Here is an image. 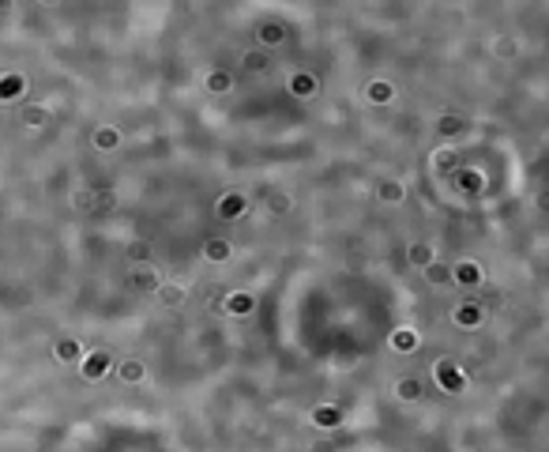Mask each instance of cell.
I'll list each match as a JSON object with an SVG mask.
<instances>
[{
  "instance_id": "1",
  "label": "cell",
  "mask_w": 549,
  "mask_h": 452,
  "mask_svg": "<svg viewBox=\"0 0 549 452\" xmlns=\"http://www.w3.org/2000/svg\"><path fill=\"white\" fill-rule=\"evenodd\" d=\"M433 377H436V384H440L444 392H452V396H459L463 389H467V373L459 370V362H455V358H436Z\"/></svg>"
},
{
  "instance_id": "2",
  "label": "cell",
  "mask_w": 549,
  "mask_h": 452,
  "mask_svg": "<svg viewBox=\"0 0 549 452\" xmlns=\"http://www.w3.org/2000/svg\"><path fill=\"white\" fill-rule=\"evenodd\" d=\"M113 373V358L106 354V350H87V354L79 358V377L83 381H102V377Z\"/></svg>"
},
{
  "instance_id": "3",
  "label": "cell",
  "mask_w": 549,
  "mask_h": 452,
  "mask_svg": "<svg viewBox=\"0 0 549 452\" xmlns=\"http://www.w3.org/2000/svg\"><path fill=\"white\" fill-rule=\"evenodd\" d=\"M245 211H248V200L241 196V192H226V196L215 204V215L222 223H237V219H245Z\"/></svg>"
},
{
  "instance_id": "4",
  "label": "cell",
  "mask_w": 549,
  "mask_h": 452,
  "mask_svg": "<svg viewBox=\"0 0 549 452\" xmlns=\"http://www.w3.org/2000/svg\"><path fill=\"white\" fill-rule=\"evenodd\" d=\"M222 313H230V317H248V313L256 309V298L248 290H230V294H222Z\"/></svg>"
},
{
  "instance_id": "5",
  "label": "cell",
  "mask_w": 549,
  "mask_h": 452,
  "mask_svg": "<svg viewBox=\"0 0 549 452\" xmlns=\"http://www.w3.org/2000/svg\"><path fill=\"white\" fill-rule=\"evenodd\" d=\"M482 279H486V267L478 260H459L452 267V283H459V287H482Z\"/></svg>"
},
{
  "instance_id": "6",
  "label": "cell",
  "mask_w": 549,
  "mask_h": 452,
  "mask_svg": "<svg viewBox=\"0 0 549 452\" xmlns=\"http://www.w3.org/2000/svg\"><path fill=\"white\" fill-rule=\"evenodd\" d=\"M482 320H486V309H482L478 302H459V306L452 309V325L455 328H478Z\"/></svg>"
},
{
  "instance_id": "7",
  "label": "cell",
  "mask_w": 549,
  "mask_h": 452,
  "mask_svg": "<svg viewBox=\"0 0 549 452\" xmlns=\"http://www.w3.org/2000/svg\"><path fill=\"white\" fill-rule=\"evenodd\" d=\"M452 181H455V189H459L463 196H478V192L486 189V173L482 170H455Z\"/></svg>"
},
{
  "instance_id": "8",
  "label": "cell",
  "mask_w": 549,
  "mask_h": 452,
  "mask_svg": "<svg viewBox=\"0 0 549 452\" xmlns=\"http://www.w3.org/2000/svg\"><path fill=\"white\" fill-rule=\"evenodd\" d=\"M23 91H26V79L19 72H4L0 76V102H15V98H23Z\"/></svg>"
},
{
  "instance_id": "9",
  "label": "cell",
  "mask_w": 549,
  "mask_h": 452,
  "mask_svg": "<svg viewBox=\"0 0 549 452\" xmlns=\"http://www.w3.org/2000/svg\"><path fill=\"white\" fill-rule=\"evenodd\" d=\"M154 294H158V302H162L166 309H181V306H184V298H189V290L177 287V283H158Z\"/></svg>"
},
{
  "instance_id": "10",
  "label": "cell",
  "mask_w": 549,
  "mask_h": 452,
  "mask_svg": "<svg viewBox=\"0 0 549 452\" xmlns=\"http://www.w3.org/2000/svg\"><path fill=\"white\" fill-rule=\"evenodd\" d=\"M113 370H117V377L125 384H139L147 377V366L139 362V358H125V362H113Z\"/></svg>"
},
{
  "instance_id": "11",
  "label": "cell",
  "mask_w": 549,
  "mask_h": 452,
  "mask_svg": "<svg viewBox=\"0 0 549 452\" xmlns=\"http://www.w3.org/2000/svg\"><path fill=\"white\" fill-rule=\"evenodd\" d=\"M312 426H320V430H335V426H342V411L335 407V403H320V407L312 411Z\"/></svg>"
},
{
  "instance_id": "12",
  "label": "cell",
  "mask_w": 549,
  "mask_h": 452,
  "mask_svg": "<svg viewBox=\"0 0 549 452\" xmlns=\"http://www.w3.org/2000/svg\"><path fill=\"white\" fill-rule=\"evenodd\" d=\"M365 98H369L373 106H388V102H395V87H392L388 79H373V83L365 87Z\"/></svg>"
},
{
  "instance_id": "13",
  "label": "cell",
  "mask_w": 549,
  "mask_h": 452,
  "mask_svg": "<svg viewBox=\"0 0 549 452\" xmlns=\"http://www.w3.org/2000/svg\"><path fill=\"white\" fill-rule=\"evenodd\" d=\"M158 283H162V279H158V272L151 267V260H147V264H136V272H132V287H136V290H151V294H154Z\"/></svg>"
},
{
  "instance_id": "14",
  "label": "cell",
  "mask_w": 549,
  "mask_h": 452,
  "mask_svg": "<svg viewBox=\"0 0 549 452\" xmlns=\"http://www.w3.org/2000/svg\"><path fill=\"white\" fill-rule=\"evenodd\" d=\"M203 87H207V95H230V91H234V76H230V72H222V68H215V72H207Z\"/></svg>"
},
{
  "instance_id": "15",
  "label": "cell",
  "mask_w": 549,
  "mask_h": 452,
  "mask_svg": "<svg viewBox=\"0 0 549 452\" xmlns=\"http://www.w3.org/2000/svg\"><path fill=\"white\" fill-rule=\"evenodd\" d=\"M203 256H207L211 264H226L230 256H234V245H230L226 237H211V242L203 245Z\"/></svg>"
},
{
  "instance_id": "16",
  "label": "cell",
  "mask_w": 549,
  "mask_h": 452,
  "mask_svg": "<svg viewBox=\"0 0 549 452\" xmlns=\"http://www.w3.org/2000/svg\"><path fill=\"white\" fill-rule=\"evenodd\" d=\"M117 147H120V128L113 125L95 128V151H117Z\"/></svg>"
},
{
  "instance_id": "17",
  "label": "cell",
  "mask_w": 549,
  "mask_h": 452,
  "mask_svg": "<svg viewBox=\"0 0 549 452\" xmlns=\"http://www.w3.org/2000/svg\"><path fill=\"white\" fill-rule=\"evenodd\" d=\"M422 272H425V279H429V287H448V283H452V267H448V264H440L436 256L422 267Z\"/></svg>"
},
{
  "instance_id": "18",
  "label": "cell",
  "mask_w": 549,
  "mask_h": 452,
  "mask_svg": "<svg viewBox=\"0 0 549 452\" xmlns=\"http://www.w3.org/2000/svg\"><path fill=\"white\" fill-rule=\"evenodd\" d=\"M376 196L384 200V204H403V200H406V185H403V181H380Z\"/></svg>"
},
{
  "instance_id": "19",
  "label": "cell",
  "mask_w": 549,
  "mask_h": 452,
  "mask_svg": "<svg viewBox=\"0 0 549 452\" xmlns=\"http://www.w3.org/2000/svg\"><path fill=\"white\" fill-rule=\"evenodd\" d=\"M290 95L294 98H312L316 95V76H309V72H297V76H290Z\"/></svg>"
},
{
  "instance_id": "20",
  "label": "cell",
  "mask_w": 549,
  "mask_h": 452,
  "mask_svg": "<svg viewBox=\"0 0 549 452\" xmlns=\"http://www.w3.org/2000/svg\"><path fill=\"white\" fill-rule=\"evenodd\" d=\"M392 350H399V354H411V350H417V332L414 328H395L392 332Z\"/></svg>"
},
{
  "instance_id": "21",
  "label": "cell",
  "mask_w": 549,
  "mask_h": 452,
  "mask_svg": "<svg viewBox=\"0 0 549 452\" xmlns=\"http://www.w3.org/2000/svg\"><path fill=\"white\" fill-rule=\"evenodd\" d=\"M433 170H436V173H455V170H459V151H452V147H440V151L433 155Z\"/></svg>"
},
{
  "instance_id": "22",
  "label": "cell",
  "mask_w": 549,
  "mask_h": 452,
  "mask_svg": "<svg viewBox=\"0 0 549 452\" xmlns=\"http://www.w3.org/2000/svg\"><path fill=\"white\" fill-rule=\"evenodd\" d=\"M241 64H245V72H253V76H267V68H271L264 49H248L245 57H241Z\"/></svg>"
},
{
  "instance_id": "23",
  "label": "cell",
  "mask_w": 549,
  "mask_h": 452,
  "mask_svg": "<svg viewBox=\"0 0 549 452\" xmlns=\"http://www.w3.org/2000/svg\"><path fill=\"white\" fill-rule=\"evenodd\" d=\"M256 38H260V45H283L286 42V26L283 23H260Z\"/></svg>"
},
{
  "instance_id": "24",
  "label": "cell",
  "mask_w": 549,
  "mask_h": 452,
  "mask_svg": "<svg viewBox=\"0 0 549 452\" xmlns=\"http://www.w3.org/2000/svg\"><path fill=\"white\" fill-rule=\"evenodd\" d=\"M53 358H57V362H79V358H83L79 339H61V343L53 347Z\"/></svg>"
},
{
  "instance_id": "25",
  "label": "cell",
  "mask_w": 549,
  "mask_h": 452,
  "mask_svg": "<svg viewBox=\"0 0 549 452\" xmlns=\"http://www.w3.org/2000/svg\"><path fill=\"white\" fill-rule=\"evenodd\" d=\"M395 396H399V400H406V403H414V400H422V396H425V389H422V381H417V377H403V381L395 384Z\"/></svg>"
},
{
  "instance_id": "26",
  "label": "cell",
  "mask_w": 549,
  "mask_h": 452,
  "mask_svg": "<svg viewBox=\"0 0 549 452\" xmlns=\"http://www.w3.org/2000/svg\"><path fill=\"white\" fill-rule=\"evenodd\" d=\"M433 256H436V253H433V245H429V242H414L411 249H406V260H411V264L417 267V272H422V267L429 264Z\"/></svg>"
},
{
  "instance_id": "27",
  "label": "cell",
  "mask_w": 549,
  "mask_h": 452,
  "mask_svg": "<svg viewBox=\"0 0 549 452\" xmlns=\"http://www.w3.org/2000/svg\"><path fill=\"white\" fill-rule=\"evenodd\" d=\"M463 128H467V121H463V117H455V114H444L440 121H436V132H440L444 140H448V136H459Z\"/></svg>"
},
{
  "instance_id": "28",
  "label": "cell",
  "mask_w": 549,
  "mask_h": 452,
  "mask_svg": "<svg viewBox=\"0 0 549 452\" xmlns=\"http://www.w3.org/2000/svg\"><path fill=\"white\" fill-rule=\"evenodd\" d=\"M45 121H49V109H45V106H26V109H23V125L42 128Z\"/></svg>"
},
{
  "instance_id": "29",
  "label": "cell",
  "mask_w": 549,
  "mask_h": 452,
  "mask_svg": "<svg viewBox=\"0 0 549 452\" xmlns=\"http://www.w3.org/2000/svg\"><path fill=\"white\" fill-rule=\"evenodd\" d=\"M267 211H271V215H286V211H290V196H286V192H267Z\"/></svg>"
},
{
  "instance_id": "30",
  "label": "cell",
  "mask_w": 549,
  "mask_h": 452,
  "mask_svg": "<svg viewBox=\"0 0 549 452\" xmlns=\"http://www.w3.org/2000/svg\"><path fill=\"white\" fill-rule=\"evenodd\" d=\"M128 260H132V264H147V260H151V245H147V242H132V245H128Z\"/></svg>"
},
{
  "instance_id": "31",
  "label": "cell",
  "mask_w": 549,
  "mask_h": 452,
  "mask_svg": "<svg viewBox=\"0 0 549 452\" xmlns=\"http://www.w3.org/2000/svg\"><path fill=\"white\" fill-rule=\"evenodd\" d=\"M72 204H76V211H95V208H98V200H95V192L79 189L76 196H72Z\"/></svg>"
},
{
  "instance_id": "32",
  "label": "cell",
  "mask_w": 549,
  "mask_h": 452,
  "mask_svg": "<svg viewBox=\"0 0 549 452\" xmlns=\"http://www.w3.org/2000/svg\"><path fill=\"white\" fill-rule=\"evenodd\" d=\"M493 49H497V57H516V42L511 38H497L493 42Z\"/></svg>"
},
{
  "instance_id": "33",
  "label": "cell",
  "mask_w": 549,
  "mask_h": 452,
  "mask_svg": "<svg viewBox=\"0 0 549 452\" xmlns=\"http://www.w3.org/2000/svg\"><path fill=\"white\" fill-rule=\"evenodd\" d=\"M38 4H42V8H57L61 0H38Z\"/></svg>"
},
{
  "instance_id": "34",
  "label": "cell",
  "mask_w": 549,
  "mask_h": 452,
  "mask_svg": "<svg viewBox=\"0 0 549 452\" xmlns=\"http://www.w3.org/2000/svg\"><path fill=\"white\" fill-rule=\"evenodd\" d=\"M8 8H12V0H0V12H8Z\"/></svg>"
}]
</instances>
